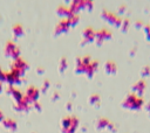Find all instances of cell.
<instances>
[{"label": "cell", "mask_w": 150, "mask_h": 133, "mask_svg": "<svg viewBox=\"0 0 150 133\" xmlns=\"http://www.w3.org/2000/svg\"><path fill=\"white\" fill-rule=\"evenodd\" d=\"M142 105H143V100L135 94L129 96L128 99L125 100V106H128L129 108H132V110H138L142 107Z\"/></svg>", "instance_id": "1"}, {"label": "cell", "mask_w": 150, "mask_h": 133, "mask_svg": "<svg viewBox=\"0 0 150 133\" xmlns=\"http://www.w3.org/2000/svg\"><path fill=\"white\" fill-rule=\"evenodd\" d=\"M102 18H103L107 22H109V23H111V24H114V26H116V27H120V26L122 24L121 18L117 16V15H115V14H112V13H110V12L103 10V12H102Z\"/></svg>", "instance_id": "2"}, {"label": "cell", "mask_w": 150, "mask_h": 133, "mask_svg": "<svg viewBox=\"0 0 150 133\" xmlns=\"http://www.w3.org/2000/svg\"><path fill=\"white\" fill-rule=\"evenodd\" d=\"M70 27H71V26H70L69 20H68V19H64V20H62V21L56 26V28H55V33H56V34H60V33L67 32Z\"/></svg>", "instance_id": "3"}, {"label": "cell", "mask_w": 150, "mask_h": 133, "mask_svg": "<svg viewBox=\"0 0 150 133\" xmlns=\"http://www.w3.org/2000/svg\"><path fill=\"white\" fill-rule=\"evenodd\" d=\"M57 14L60 15V16H64L66 19L70 15V14H73L71 13V10H70V8H69V6H64V5H62V6H60L59 8H57Z\"/></svg>", "instance_id": "4"}, {"label": "cell", "mask_w": 150, "mask_h": 133, "mask_svg": "<svg viewBox=\"0 0 150 133\" xmlns=\"http://www.w3.org/2000/svg\"><path fill=\"white\" fill-rule=\"evenodd\" d=\"M96 37H97V41L101 42L102 40H107V38H110L111 37V34L109 30L107 29H101L100 32L96 33Z\"/></svg>", "instance_id": "5"}, {"label": "cell", "mask_w": 150, "mask_h": 133, "mask_svg": "<svg viewBox=\"0 0 150 133\" xmlns=\"http://www.w3.org/2000/svg\"><path fill=\"white\" fill-rule=\"evenodd\" d=\"M83 35H84V37H86L87 41H93V40L95 38V36H96L95 32H94L91 28H87V29L83 32Z\"/></svg>", "instance_id": "6"}, {"label": "cell", "mask_w": 150, "mask_h": 133, "mask_svg": "<svg viewBox=\"0 0 150 133\" xmlns=\"http://www.w3.org/2000/svg\"><path fill=\"white\" fill-rule=\"evenodd\" d=\"M144 89H145V83L143 82V80H141V82H138L136 85H135V91L136 92H138L139 94L144 91Z\"/></svg>", "instance_id": "7"}, {"label": "cell", "mask_w": 150, "mask_h": 133, "mask_svg": "<svg viewBox=\"0 0 150 133\" xmlns=\"http://www.w3.org/2000/svg\"><path fill=\"white\" fill-rule=\"evenodd\" d=\"M13 32H14L15 36H20V35H22V33H23V29H22L21 24H15V26L13 27Z\"/></svg>", "instance_id": "8"}, {"label": "cell", "mask_w": 150, "mask_h": 133, "mask_svg": "<svg viewBox=\"0 0 150 133\" xmlns=\"http://www.w3.org/2000/svg\"><path fill=\"white\" fill-rule=\"evenodd\" d=\"M128 26H129V21L128 20H124V21H122V24H121V27H122V30H127L128 29Z\"/></svg>", "instance_id": "9"}, {"label": "cell", "mask_w": 150, "mask_h": 133, "mask_svg": "<svg viewBox=\"0 0 150 133\" xmlns=\"http://www.w3.org/2000/svg\"><path fill=\"white\" fill-rule=\"evenodd\" d=\"M144 32H145L146 38L150 41V26H145V27H144Z\"/></svg>", "instance_id": "10"}, {"label": "cell", "mask_w": 150, "mask_h": 133, "mask_svg": "<svg viewBox=\"0 0 150 133\" xmlns=\"http://www.w3.org/2000/svg\"><path fill=\"white\" fill-rule=\"evenodd\" d=\"M143 75H149V68L148 66L145 69H143Z\"/></svg>", "instance_id": "11"}, {"label": "cell", "mask_w": 150, "mask_h": 133, "mask_svg": "<svg viewBox=\"0 0 150 133\" xmlns=\"http://www.w3.org/2000/svg\"><path fill=\"white\" fill-rule=\"evenodd\" d=\"M146 110H148V111H149V113H150V103L146 105Z\"/></svg>", "instance_id": "12"}]
</instances>
